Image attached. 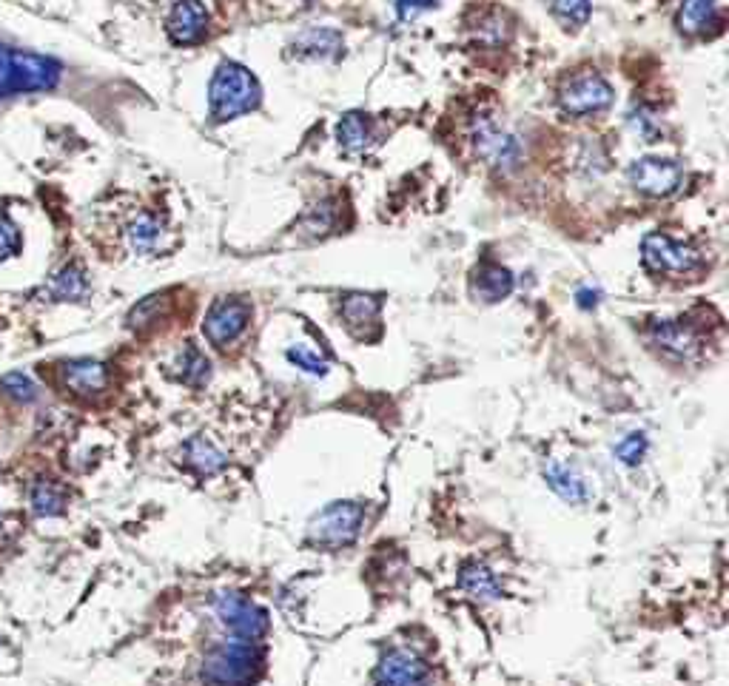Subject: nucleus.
Returning a JSON list of instances; mask_svg holds the SVG:
<instances>
[{
    "label": "nucleus",
    "mask_w": 729,
    "mask_h": 686,
    "mask_svg": "<svg viewBox=\"0 0 729 686\" xmlns=\"http://www.w3.org/2000/svg\"><path fill=\"white\" fill-rule=\"evenodd\" d=\"M342 49V38L331 29H311L294 43L297 57H334Z\"/></svg>",
    "instance_id": "22"
},
{
    "label": "nucleus",
    "mask_w": 729,
    "mask_h": 686,
    "mask_svg": "<svg viewBox=\"0 0 729 686\" xmlns=\"http://www.w3.org/2000/svg\"><path fill=\"white\" fill-rule=\"evenodd\" d=\"M86 294H89V279L77 265H66L46 285V297L52 302H80L86 299Z\"/></svg>",
    "instance_id": "18"
},
{
    "label": "nucleus",
    "mask_w": 729,
    "mask_h": 686,
    "mask_svg": "<svg viewBox=\"0 0 729 686\" xmlns=\"http://www.w3.org/2000/svg\"><path fill=\"white\" fill-rule=\"evenodd\" d=\"M650 336L661 351L670 353V356H681V359L698 348V336L692 334V328H687L684 322H653Z\"/></svg>",
    "instance_id": "15"
},
{
    "label": "nucleus",
    "mask_w": 729,
    "mask_h": 686,
    "mask_svg": "<svg viewBox=\"0 0 729 686\" xmlns=\"http://www.w3.org/2000/svg\"><path fill=\"white\" fill-rule=\"evenodd\" d=\"M288 362H294L300 371L311 373V376H325L328 373V359H322L317 351L297 345V348H288Z\"/></svg>",
    "instance_id": "27"
},
{
    "label": "nucleus",
    "mask_w": 729,
    "mask_h": 686,
    "mask_svg": "<svg viewBox=\"0 0 729 686\" xmlns=\"http://www.w3.org/2000/svg\"><path fill=\"white\" fill-rule=\"evenodd\" d=\"M462 584L468 587L470 593L485 595V598H496V593H499V587H496V581H493V573L485 570V567H479V564H470V567H465V573H462Z\"/></svg>",
    "instance_id": "26"
},
{
    "label": "nucleus",
    "mask_w": 729,
    "mask_h": 686,
    "mask_svg": "<svg viewBox=\"0 0 729 686\" xmlns=\"http://www.w3.org/2000/svg\"><path fill=\"white\" fill-rule=\"evenodd\" d=\"M186 462L197 473L211 476V473H217L225 464V453L214 442H208L206 436H197V439H191L186 445Z\"/></svg>",
    "instance_id": "21"
},
{
    "label": "nucleus",
    "mask_w": 729,
    "mask_h": 686,
    "mask_svg": "<svg viewBox=\"0 0 729 686\" xmlns=\"http://www.w3.org/2000/svg\"><path fill=\"white\" fill-rule=\"evenodd\" d=\"M208 26V12L200 0H180L169 15V38L177 46H191L203 38Z\"/></svg>",
    "instance_id": "11"
},
{
    "label": "nucleus",
    "mask_w": 729,
    "mask_h": 686,
    "mask_svg": "<svg viewBox=\"0 0 729 686\" xmlns=\"http://www.w3.org/2000/svg\"><path fill=\"white\" fill-rule=\"evenodd\" d=\"M513 291V274L496 265V262H482L473 274V294L482 302H502Z\"/></svg>",
    "instance_id": "14"
},
{
    "label": "nucleus",
    "mask_w": 729,
    "mask_h": 686,
    "mask_svg": "<svg viewBox=\"0 0 729 686\" xmlns=\"http://www.w3.org/2000/svg\"><path fill=\"white\" fill-rule=\"evenodd\" d=\"M553 9L561 20L584 26L590 20V0H553Z\"/></svg>",
    "instance_id": "29"
},
{
    "label": "nucleus",
    "mask_w": 729,
    "mask_h": 686,
    "mask_svg": "<svg viewBox=\"0 0 729 686\" xmlns=\"http://www.w3.org/2000/svg\"><path fill=\"white\" fill-rule=\"evenodd\" d=\"M126 234H129L131 251H137V254H154L163 245L166 223L160 217H154V214H137L129 223Z\"/></svg>",
    "instance_id": "16"
},
{
    "label": "nucleus",
    "mask_w": 729,
    "mask_h": 686,
    "mask_svg": "<svg viewBox=\"0 0 729 686\" xmlns=\"http://www.w3.org/2000/svg\"><path fill=\"white\" fill-rule=\"evenodd\" d=\"M160 308H163V297H149L143 299L134 311L129 314V322L131 328H143V325H149V322H157V316H160Z\"/></svg>",
    "instance_id": "31"
},
{
    "label": "nucleus",
    "mask_w": 729,
    "mask_h": 686,
    "mask_svg": "<svg viewBox=\"0 0 729 686\" xmlns=\"http://www.w3.org/2000/svg\"><path fill=\"white\" fill-rule=\"evenodd\" d=\"M0 390L6 396H12L15 402H35L38 399V385L26 376V373H6L0 379Z\"/></svg>",
    "instance_id": "25"
},
{
    "label": "nucleus",
    "mask_w": 729,
    "mask_h": 686,
    "mask_svg": "<svg viewBox=\"0 0 729 686\" xmlns=\"http://www.w3.org/2000/svg\"><path fill=\"white\" fill-rule=\"evenodd\" d=\"M641 260L653 274H690L701 257L695 248L670 240L667 234H647L641 242Z\"/></svg>",
    "instance_id": "5"
},
{
    "label": "nucleus",
    "mask_w": 729,
    "mask_h": 686,
    "mask_svg": "<svg viewBox=\"0 0 729 686\" xmlns=\"http://www.w3.org/2000/svg\"><path fill=\"white\" fill-rule=\"evenodd\" d=\"M376 686H433L428 667L405 649L388 652L376 672Z\"/></svg>",
    "instance_id": "10"
},
{
    "label": "nucleus",
    "mask_w": 729,
    "mask_h": 686,
    "mask_svg": "<svg viewBox=\"0 0 729 686\" xmlns=\"http://www.w3.org/2000/svg\"><path fill=\"white\" fill-rule=\"evenodd\" d=\"M63 504H66V496L57 484L38 482L32 487V513L35 516H43V519L57 516V513H63Z\"/></svg>",
    "instance_id": "24"
},
{
    "label": "nucleus",
    "mask_w": 729,
    "mask_h": 686,
    "mask_svg": "<svg viewBox=\"0 0 729 686\" xmlns=\"http://www.w3.org/2000/svg\"><path fill=\"white\" fill-rule=\"evenodd\" d=\"M718 23V9L712 0H684L678 9V29L687 35H704Z\"/></svg>",
    "instance_id": "19"
},
{
    "label": "nucleus",
    "mask_w": 729,
    "mask_h": 686,
    "mask_svg": "<svg viewBox=\"0 0 729 686\" xmlns=\"http://www.w3.org/2000/svg\"><path fill=\"white\" fill-rule=\"evenodd\" d=\"M576 299H579L581 308H596V305H599L601 294L599 291H590V288H581L579 294H576Z\"/></svg>",
    "instance_id": "33"
},
{
    "label": "nucleus",
    "mask_w": 729,
    "mask_h": 686,
    "mask_svg": "<svg viewBox=\"0 0 729 686\" xmlns=\"http://www.w3.org/2000/svg\"><path fill=\"white\" fill-rule=\"evenodd\" d=\"M627 177L636 191L650 197H670L684 186V168L675 160H661V157H641L630 166Z\"/></svg>",
    "instance_id": "7"
},
{
    "label": "nucleus",
    "mask_w": 729,
    "mask_h": 686,
    "mask_svg": "<svg viewBox=\"0 0 729 686\" xmlns=\"http://www.w3.org/2000/svg\"><path fill=\"white\" fill-rule=\"evenodd\" d=\"M430 6H433L430 0H399V3H396V9H399V18H402V20L416 18V12H422V9H430Z\"/></svg>",
    "instance_id": "32"
},
{
    "label": "nucleus",
    "mask_w": 729,
    "mask_h": 686,
    "mask_svg": "<svg viewBox=\"0 0 729 686\" xmlns=\"http://www.w3.org/2000/svg\"><path fill=\"white\" fill-rule=\"evenodd\" d=\"M365 521V510L356 501H334L311 521V538L328 547L351 544Z\"/></svg>",
    "instance_id": "4"
},
{
    "label": "nucleus",
    "mask_w": 729,
    "mask_h": 686,
    "mask_svg": "<svg viewBox=\"0 0 729 686\" xmlns=\"http://www.w3.org/2000/svg\"><path fill=\"white\" fill-rule=\"evenodd\" d=\"M20 245H23V240H20V228L6 211H0V260L15 257L20 251Z\"/></svg>",
    "instance_id": "28"
},
{
    "label": "nucleus",
    "mask_w": 729,
    "mask_h": 686,
    "mask_svg": "<svg viewBox=\"0 0 729 686\" xmlns=\"http://www.w3.org/2000/svg\"><path fill=\"white\" fill-rule=\"evenodd\" d=\"M260 97L262 89L257 77L240 63H220L208 86V106L217 123L254 112L260 106Z\"/></svg>",
    "instance_id": "1"
},
{
    "label": "nucleus",
    "mask_w": 729,
    "mask_h": 686,
    "mask_svg": "<svg viewBox=\"0 0 729 686\" xmlns=\"http://www.w3.org/2000/svg\"><path fill=\"white\" fill-rule=\"evenodd\" d=\"M379 311H382V302L371 297V294H348V297L342 299V305H339L342 322L359 339L374 336L376 322H379Z\"/></svg>",
    "instance_id": "12"
},
{
    "label": "nucleus",
    "mask_w": 729,
    "mask_h": 686,
    "mask_svg": "<svg viewBox=\"0 0 729 686\" xmlns=\"http://www.w3.org/2000/svg\"><path fill=\"white\" fill-rule=\"evenodd\" d=\"M337 137L342 143V149L351 151V154H362V151L371 146V120L365 114L348 112L337 126Z\"/></svg>",
    "instance_id": "20"
},
{
    "label": "nucleus",
    "mask_w": 729,
    "mask_h": 686,
    "mask_svg": "<svg viewBox=\"0 0 729 686\" xmlns=\"http://www.w3.org/2000/svg\"><path fill=\"white\" fill-rule=\"evenodd\" d=\"M613 103V89L610 83L599 75H579L573 77L564 89H561V109L573 117H584V114H596L607 109Z\"/></svg>",
    "instance_id": "9"
},
{
    "label": "nucleus",
    "mask_w": 729,
    "mask_h": 686,
    "mask_svg": "<svg viewBox=\"0 0 729 686\" xmlns=\"http://www.w3.org/2000/svg\"><path fill=\"white\" fill-rule=\"evenodd\" d=\"M0 519H3V513H0Z\"/></svg>",
    "instance_id": "34"
},
{
    "label": "nucleus",
    "mask_w": 729,
    "mask_h": 686,
    "mask_svg": "<svg viewBox=\"0 0 729 686\" xmlns=\"http://www.w3.org/2000/svg\"><path fill=\"white\" fill-rule=\"evenodd\" d=\"M248 319H251L248 302H243V299H220V302L211 305V311L206 314L203 334H206V339L214 348H225L248 328Z\"/></svg>",
    "instance_id": "8"
},
{
    "label": "nucleus",
    "mask_w": 729,
    "mask_h": 686,
    "mask_svg": "<svg viewBox=\"0 0 729 686\" xmlns=\"http://www.w3.org/2000/svg\"><path fill=\"white\" fill-rule=\"evenodd\" d=\"M473 149L496 171H513L522 160V146H519L516 134L499 126L493 117H479L473 123Z\"/></svg>",
    "instance_id": "3"
},
{
    "label": "nucleus",
    "mask_w": 729,
    "mask_h": 686,
    "mask_svg": "<svg viewBox=\"0 0 729 686\" xmlns=\"http://www.w3.org/2000/svg\"><path fill=\"white\" fill-rule=\"evenodd\" d=\"M265 669V652L251 641H231L214 649L203 664V681L208 686H251Z\"/></svg>",
    "instance_id": "2"
},
{
    "label": "nucleus",
    "mask_w": 729,
    "mask_h": 686,
    "mask_svg": "<svg viewBox=\"0 0 729 686\" xmlns=\"http://www.w3.org/2000/svg\"><path fill=\"white\" fill-rule=\"evenodd\" d=\"M177 368H180V379L191 385V388H200V385H206L208 373H211V365H208V359L203 356V351L197 348V345H191L188 342L183 353H180V359H177Z\"/></svg>",
    "instance_id": "23"
},
{
    "label": "nucleus",
    "mask_w": 729,
    "mask_h": 686,
    "mask_svg": "<svg viewBox=\"0 0 729 686\" xmlns=\"http://www.w3.org/2000/svg\"><path fill=\"white\" fill-rule=\"evenodd\" d=\"M214 610L220 615L228 630L234 632L243 641H257L268 632V612L257 607L254 601H248L237 593H223L214 598Z\"/></svg>",
    "instance_id": "6"
},
{
    "label": "nucleus",
    "mask_w": 729,
    "mask_h": 686,
    "mask_svg": "<svg viewBox=\"0 0 729 686\" xmlns=\"http://www.w3.org/2000/svg\"><path fill=\"white\" fill-rule=\"evenodd\" d=\"M644 450H647L644 433H630L624 442H618L616 445V459L624 464H638L641 462V456H644Z\"/></svg>",
    "instance_id": "30"
},
{
    "label": "nucleus",
    "mask_w": 729,
    "mask_h": 686,
    "mask_svg": "<svg viewBox=\"0 0 729 686\" xmlns=\"http://www.w3.org/2000/svg\"><path fill=\"white\" fill-rule=\"evenodd\" d=\"M544 476H547L550 487L559 493L561 499L573 501V504H581V501H587V496H590L587 482L581 479V473L576 470V467H573V464L550 462V467L544 470Z\"/></svg>",
    "instance_id": "17"
},
{
    "label": "nucleus",
    "mask_w": 729,
    "mask_h": 686,
    "mask_svg": "<svg viewBox=\"0 0 729 686\" xmlns=\"http://www.w3.org/2000/svg\"><path fill=\"white\" fill-rule=\"evenodd\" d=\"M63 382L77 396H97V393H103L106 385H109V371H106L103 362L77 359V362H69L63 368Z\"/></svg>",
    "instance_id": "13"
}]
</instances>
